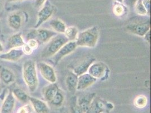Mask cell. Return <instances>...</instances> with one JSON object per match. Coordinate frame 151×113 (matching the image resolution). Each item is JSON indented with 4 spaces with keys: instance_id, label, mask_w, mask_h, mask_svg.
Wrapping results in <instances>:
<instances>
[{
    "instance_id": "1",
    "label": "cell",
    "mask_w": 151,
    "mask_h": 113,
    "mask_svg": "<svg viewBox=\"0 0 151 113\" xmlns=\"http://www.w3.org/2000/svg\"><path fill=\"white\" fill-rule=\"evenodd\" d=\"M23 80L31 92H34L38 85V79L35 61L28 60L23 63L22 69Z\"/></svg>"
},
{
    "instance_id": "2",
    "label": "cell",
    "mask_w": 151,
    "mask_h": 113,
    "mask_svg": "<svg viewBox=\"0 0 151 113\" xmlns=\"http://www.w3.org/2000/svg\"><path fill=\"white\" fill-rule=\"evenodd\" d=\"M99 37V30L94 26L78 33L76 43L77 46L93 48L96 45Z\"/></svg>"
},
{
    "instance_id": "3",
    "label": "cell",
    "mask_w": 151,
    "mask_h": 113,
    "mask_svg": "<svg viewBox=\"0 0 151 113\" xmlns=\"http://www.w3.org/2000/svg\"><path fill=\"white\" fill-rule=\"evenodd\" d=\"M68 41L69 40L64 34L57 35L51 39L41 51V58H47L54 56L63 45Z\"/></svg>"
},
{
    "instance_id": "4",
    "label": "cell",
    "mask_w": 151,
    "mask_h": 113,
    "mask_svg": "<svg viewBox=\"0 0 151 113\" xmlns=\"http://www.w3.org/2000/svg\"><path fill=\"white\" fill-rule=\"evenodd\" d=\"M113 108L112 104L100 98L94 99L91 105L86 113H103L109 112Z\"/></svg>"
},
{
    "instance_id": "5",
    "label": "cell",
    "mask_w": 151,
    "mask_h": 113,
    "mask_svg": "<svg viewBox=\"0 0 151 113\" xmlns=\"http://www.w3.org/2000/svg\"><path fill=\"white\" fill-rule=\"evenodd\" d=\"M127 30L133 34L143 37L151 29V20L148 19L144 22H138L129 24L126 27Z\"/></svg>"
},
{
    "instance_id": "6",
    "label": "cell",
    "mask_w": 151,
    "mask_h": 113,
    "mask_svg": "<svg viewBox=\"0 0 151 113\" xmlns=\"http://www.w3.org/2000/svg\"><path fill=\"white\" fill-rule=\"evenodd\" d=\"M37 67L45 80L50 83L56 82L57 76L55 71L50 64L41 62L38 63Z\"/></svg>"
},
{
    "instance_id": "7",
    "label": "cell",
    "mask_w": 151,
    "mask_h": 113,
    "mask_svg": "<svg viewBox=\"0 0 151 113\" xmlns=\"http://www.w3.org/2000/svg\"><path fill=\"white\" fill-rule=\"evenodd\" d=\"M54 12L53 7L49 1H46L44 5L38 13L37 20L35 25V28H39L51 17Z\"/></svg>"
},
{
    "instance_id": "8",
    "label": "cell",
    "mask_w": 151,
    "mask_h": 113,
    "mask_svg": "<svg viewBox=\"0 0 151 113\" xmlns=\"http://www.w3.org/2000/svg\"><path fill=\"white\" fill-rule=\"evenodd\" d=\"M88 71L90 75L97 79L104 78L105 75L108 74L109 70L104 63L101 62H94L90 65Z\"/></svg>"
},
{
    "instance_id": "9",
    "label": "cell",
    "mask_w": 151,
    "mask_h": 113,
    "mask_svg": "<svg viewBox=\"0 0 151 113\" xmlns=\"http://www.w3.org/2000/svg\"><path fill=\"white\" fill-rule=\"evenodd\" d=\"M77 46L76 41H70L64 44L60 50L54 56V61L55 64L58 63L64 56L73 52Z\"/></svg>"
},
{
    "instance_id": "10",
    "label": "cell",
    "mask_w": 151,
    "mask_h": 113,
    "mask_svg": "<svg viewBox=\"0 0 151 113\" xmlns=\"http://www.w3.org/2000/svg\"><path fill=\"white\" fill-rule=\"evenodd\" d=\"M96 80V78L87 73L78 76L77 90L82 91L86 89L94 84Z\"/></svg>"
},
{
    "instance_id": "11",
    "label": "cell",
    "mask_w": 151,
    "mask_h": 113,
    "mask_svg": "<svg viewBox=\"0 0 151 113\" xmlns=\"http://www.w3.org/2000/svg\"><path fill=\"white\" fill-rule=\"evenodd\" d=\"M0 80L5 85H9L15 82V75L12 70L0 66Z\"/></svg>"
},
{
    "instance_id": "12",
    "label": "cell",
    "mask_w": 151,
    "mask_h": 113,
    "mask_svg": "<svg viewBox=\"0 0 151 113\" xmlns=\"http://www.w3.org/2000/svg\"><path fill=\"white\" fill-rule=\"evenodd\" d=\"M24 55L22 49H11L0 55V59L9 62H17Z\"/></svg>"
},
{
    "instance_id": "13",
    "label": "cell",
    "mask_w": 151,
    "mask_h": 113,
    "mask_svg": "<svg viewBox=\"0 0 151 113\" xmlns=\"http://www.w3.org/2000/svg\"><path fill=\"white\" fill-rule=\"evenodd\" d=\"M23 17L19 12L11 13L7 18V23L9 27L14 31L19 30L23 25Z\"/></svg>"
},
{
    "instance_id": "14",
    "label": "cell",
    "mask_w": 151,
    "mask_h": 113,
    "mask_svg": "<svg viewBox=\"0 0 151 113\" xmlns=\"http://www.w3.org/2000/svg\"><path fill=\"white\" fill-rule=\"evenodd\" d=\"M15 98L12 92H9L5 97L1 106V113H12L15 107Z\"/></svg>"
},
{
    "instance_id": "15",
    "label": "cell",
    "mask_w": 151,
    "mask_h": 113,
    "mask_svg": "<svg viewBox=\"0 0 151 113\" xmlns=\"http://www.w3.org/2000/svg\"><path fill=\"white\" fill-rule=\"evenodd\" d=\"M95 59L93 57H88L83 59L81 62L78 63L73 68V72L77 76H80L85 74L88 71V68L90 65L94 62Z\"/></svg>"
},
{
    "instance_id": "16",
    "label": "cell",
    "mask_w": 151,
    "mask_h": 113,
    "mask_svg": "<svg viewBox=\"0 0 151 113\" xmlns=\"http://www.w3.org/2000/svg\"><path fill=\"white\" fill-rule=\"evenodd\" d=\"M25 44L21 33H17L11 36L7 41V47L11 49H20Z\"/></svg>"
},
{
    "instance_id": "17",
    "label": "cell",
    "mask_w": 151,
    "mask_h": 113,
    "mask_svg": "<svg viewBox=\"0 0 151 113\" xmlns=\"http://www.w3.org/2000/svg\"><path fill=\"white\" fill-rule=\"evenodd\" d=\"M57 35V32L46 29L40 28L37 30L36 40L39 44L48 43L53 37Z\"/></svg>"
},
{
    "instance_id": "18",
    "label": "cell",
    "mask_w": 151,
    "mask_h": 113,
    "mask_svg": "<svg viewBox=\"0 0 151 113\" xmlns=\"http://www.w3.org/2000/svg\"><path fill=\"white\" fill-rule=\"evenodd\" d=\"M95 97L96 94L95 93H93L83 95L82 97L77 99V104L83 113H86L88 111Z\"/></svg>"
},
{
    "instance_id": "19",
    "label": "cell",
    "mask_w": 151,
    "mask_h": 113,
    "mask_svg": "<svg viewBox=\"0 0 151 113\" xmlns=\"http://www.w3.org/2000/svg\"><path fill=\"white\" fill-rule=\"evenodd\" d=\"M29 101L36 113H48L49 112V108L46 102L37 98L30 97H29Z\"/></svg>"
},
{
    "instance_id": "20",
    "label": "cell",
    "mask_w": 151,
    "mask_h": 113,
    "mask_svg": "<svg viewBox=\"0 0 151 113\" xmlns=\"http://www.w3.org/2000/svg\"><path fill=\"white\" fill-rule=\"evenodd\" d=\"M58 89L59 88L55 83H50V84L45 87L42 91V94L45 100L48 102H50Z\"/></svg>"
},
{
    "instance_id": "21",
    "label": "cell",
    "mask_w": 151,
    "mask_h": 113,
    "mask_svg": "<svg viewBox=\"0 0 151 113\" xmlns=\"http://www.w3.org/2000/svg\"><path fill=\"white\" fill-rule=\"evenodd\" d=\"M78 83V76L76 75L73 72H69L65 79L67 88L72 93H74L77 90Z\"/></svg>"
},
{
    "instance_id": "22",
    "label": "cell",
    "mask_w": 151,
    "mask_h": 113,
    "mask_svg": "<svg viewBox=\"0 0 151 113\" xmlns=\"http://www.w3.org/2000/svg\"><path fill=\"white\" fill-rule=\"evenodd\" d=\"M51 28L55 32L64 34L66 29V25L60 19H52L50 22Z\"/></svg>"
},
{
    "instance_id": "23",
    "label": "cell",
    "mask_w": 151,
    "mask_h": 113,
    "mask_svg": "<svg viewBox=\"0 0 151 113\" xmlns=\"http://www.w3.org/2000/svg\"><path fill=\"white\" fill-rule=\"evenodd\" d=\"M12 93L15 99H17L22 103L27 104L29 101V96L21 88H14L12 91Z\"/></svg>"
},
{
    "instance_id": "24",
    "label": "cell",
    "mask_w": 151,
    "mask_h": 113,
    "mask_svg": "<svg viewBox=\"0 0 151 113\" xmlns=\"http://www.w3.org/2000/svg\"><path fill=\"white\" fill-rule=\"evenodd\" d=\"M64 101V95L63 91L59 88L57 93L52 100L51 101L50 104L52 106L59 107L62 106Z\"/></svg>"
},
{
    "instance_id": "25",
    "label": "cell",
    "mask_w": 151,
    "mask_h": 113,
    "mask_svg": "<svg viewBox=\"0 0 151 113\" xmlns=\"http://www.w3.org/2000/svg\"><path fill=\"white\" fill-rule=\"evenodd\" d=\"M64 35L69 41H76L78 35V30L76 27L70 26L66 28Z\"/></svg>"
},
{
    "instance_id": "26",
    "label": "cell",
    "mask_w": 151,
    "mask_h": 113,
    "mask_svg": "<svg viewBox=\"0 0 151 113\" xmlns=\"http://www.w3.org/2000/svg\"><path fill=\"white\" fill-rule=\"evenodd\" d=\"M147 99L145 96L140 95L135 99L134 101V104L135 107L139 109H142L147 105Z\"/></svg>"
},
{
    "instance_id": "27",
    "label": "cell",
    "mask_w": 151,
    "mask_h": 113,
    "mask_svg": "<svg viewBox=\"0 0 151 113\" xmlns=\"http://www.w3.org/2000/svg\"><path fill=\"white\" fill-rule=\"evenodd\" d=\"M70 110L71 113H83L77 104L76 97H72L70 100Z\"/></svg>"
},
{
    "instance_id": "28",
    "label": "cell",
    "mask_w": 151,
    "mask_h": 113,
    "mask_svg": "<svg viewBox=\"0 0 151 113\" xmlns=\"http://www.w3.org/2000/svg\"><path fill=\"white\" fill-rule=\"evenodd\" d=\"M135 7L136 13L139 15L145 16L146 14H147V12L143 4L142 0H138L136 3Z\"/></svg>"
},
{
    "instance_id": "29",
    "label": "cell",
    "mask_w": 151,
    "mask_h": 113,
    "mask_svg": "<svg viewBox=\"0 0 151 113\" xmlns=\"http://www.w3.org/2000/svg\"><path fill=\"white\" fill-rule=\"evenodd\" d=\"M120 3L117 2L115 4L113 7V13L117 17L122 16L126 12V9L125 7L121 5Z\"/></svg>"
},
{
    "instance_id": "30",
    "label": "cell",
    "mask_w": 151,
    "mask_h": 113,
    "mask_svg": "<svg viewBox=\"0 0 151 113\" xmlns=\"http://www.w3.org/2000/svg\"><path fill=\"white\" fill-rule=\"evenodd\" d=\"M33 111V109L32 107L31 104H26L23 106L21 107L17 113H32Z\"/></svg>"
},
{
    "instance_id": "31",
    "label": "cell",
    "mask_w": 151,
    "mask_h": 113,
    "mask_svg": "<svg viewBox=\"0 0 151 113\" xmlns=\"http://www.w3.org/2000/svg\"><path fill=\"white\" fill-rule=\"evenodd\" d=\"M26 44H27L32 50H34L37 49L39 43L37 40L36 39H30L27 40V43Z\"/></svg>"
},
{
    "instance_id": "32",
    "label": "cell",
    "mask_w": 151,
    "mask_h": 113,
    "mask_svg": "<svg viewBox=\"0 0 151 113\" xmlns=\"http://www.w3.org/2000/svg\"><path fill=\"white\" fill-rule=\"evenodd\" d=\"M22 51H23L24 54L27 55V56L31 55L33 53V51L26 43L22 48Z\"/></svg>"
},
{
    "instance_id": "33",
    "label": "cell",
    "mask_w": 151,
    "mask_h": 113,
    "mask_svg": "<svg viewBox=\"0 0 151 113\" xmlns=\"http://www.w3.org/2000/svg\"><path fill=\"white\" fill-rule=\"evenodd\" d=\"M142 2H143V4L147 12V14L148 15H150V13H151V1L150 0H142Z\"/></svg>"
},
{
    "instance_id": "34",
    "label": "cell",
    "mask_w": 151,
    "mask_h": 113,
    "mask_svg": "<svg viewBox=\"0 0 151 113\" xmlns=\"http://www.w3.org/2000/svg\"><path fill=\"white\" fill-rule=\"evenodd\" d=\"M36 36H37V30H33L29 32L26 38L27 40L30 39H36Z\"/></svg>"
},
{
    "instance_id": "35",
    "label": "cell",
    "mask_w": 151,
    "mask_h": 113,
    "mask_svg": "<svg viewBox=\"0 0 151 113\" xmlns=\"http://www.w3.org/2000/svg\"><path fill=\"white\" fill-rule=\"evenodd\" d=\"M138 1V0H123L122 2H124L126 6L132 7H135Z\"/></svg>"
},
{
    "instance_id": "36",
    "label": "cell",
    "mask_w": 151,
    "mask_h": 113,
    "mask_svg": "<svg viewBox=\"0 0 151 113\" xmlns=\"http://www.w3.org/2000/svg\"><path fill=\"white\" fill-rule=\"evenodd\" d=\"M47 0H35V6L37 8L42 7Z\"/></svg>"
},
{
    "instance_id": "37",
    "label": "cell",
    "mask_w": 151,
    "mask_h": 113,
    "mask_svg": "<svg viewBox=\"0 0 151 113\" xmlns=\"http://www.w3.org/2000/svg\"><path fill=\"white\" fill-rule=\"evenodd\" d=\"M145 40L148 43L150 44L151 43V30L148 31L145 35V36H143Z\"/></svg>"
},
{
    "instance_id": "38",
    "label": "cell",
    "mask_w": 151,
    "mask_h": 113,
    "mask_svg": "<svg viewBox=\"0 0 151 113\" xmlns=\"http://www.w3.org/2000/svg\"><path fill=\"white\" fill-rule=\"evenodd\" d=\"M4 51V46L2 44V43L0 41V54L2 53Z\"/></svg>"
},
{
    "instance_id": "39",
    "label": "cell",
    "mask_w": 151,
    "mask_h": 113,
    "mask_svg": "<svg viewBox=\"0 0 151 113\" xmlns=\"http://www.w3.org/2000/svg\"><path fill=\"white\" fill-rule=\"evenodd\" d=\"M20 0H7L8 2H17V1H19Z\"/></svg>"
},
{
    "instance_id": "40",
    "label": "cell",
    "mask_w": 151,
    "mask_h": 113,
    "mask_svg": "<svg viewBox=\"0 0 151 113\" xmlns=\"http://www.w3.org/2000/svg\"><path fill=\"white\" fill-rule=\"evenodd\" d=\"M116 2H118V3H120V4H121V3H122V2H123V0H114Z\"/></svg>"
},
{
    "instance_id": "41",
    "label": "cell",
    "mask_w": 151,
    "mask_h": 113,
    "mask_svg": "<svg viewBox=\"0 0 151 113\" xmlns=\"http://www.w3.org/2000/svg\"><path fill=\"white\" fill-rule=\"evenodd\" d=\"M1 31V22H0V32Z\"/></svg>"
},
{
    "instance_id": "42",
    "label": "cell",
    "mask_w": 151,
    "mask_h": 113,
    "mask_svg": "<svg viewBox=\"0 0 151 113\" xmlns=\"http://www.w3.org/2000/svg\"><path fill=\"white\" fill-rule=\"evenodd\" d=\"M1 3H0V10H1Z\"/></svg>"
},
{
    "instance_id": "43",
    "label": "cell",
    "mask_w": 151,
    "mask_h": 113,
    "mask_svg": "<svg viewBox=\"0 0 151 113\" xmlns=\"http://www.w3.org/2000/svg\"></svg>"
},
{
    "instance_id": "44",
    "label": "cell",
    "mask_w": 151,
    "mask_h": 113,
    "mask_svg": "<svg viewBox=\"0 0 151 113\" xmlns=\"http://www.w3.org/2000/svg\"></svg>"
}]
</instances>
